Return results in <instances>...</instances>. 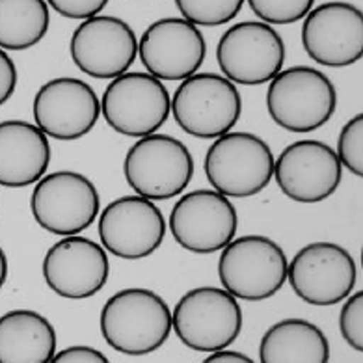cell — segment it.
Here are the masks:
<instances>
[{"label": "cell", "mask_w": 363, "mask_h": 363, "mask_svg": "<svg viewBox=\"0 0 363 363\" xmlns=\"http://www.w3.org/2000/svg\"><path fill=\"white\" fill-rule=\"evenodd\" d=\"M101 333L110 348L127 356L159 350L172 333V311L150 289L130 287L112 294L101 309Z\"/></svg>", "instance_id": "cell-1"}, {"label": "cell", "mask_w": 363, "mask_h": 363, "mask_svg": "<svg viewBox=\"0 0 363 363\" xmlns=\"http://www.w3.org/2000/svg\"><path fill=\"white\" fill-rule=\"evenodd\" d=\"M337 90L328 75L309 65L281 69L270 80L267 110L276 125L289 133H311L332 120Z\"/></svg>", "instance_id": "cell-2"}, {"label": "cell", "mask_w": 363, "mask_h": 363, "mask_svg": "<svg viewBox=\"0 0 363 363\" xmlns=\"http://www.w3.org/2000/svg\"><path fill=\"white\" fill-rule=\"evenodd\" d=\"M289 259L284 248L264 235H244L222 250L218 278L237 300L263 302L287 281Z\"/></svg>", "instance_id": "cell-3"}, {"label": "cell", "mask_w": 363, "mask_h": 363, "mask_svg": "<svg viewBox=\"0 0 363 363\" xmlns=\"http://www.w3.org/2000/svg\"><path fill=\"white\" fill-rule=\"evenodd\" d=\"M274 153L254 133H228L213 142L203 169L213 189L225 198H252L274 177Z\"/></svg>", "instance_id": "cell-4"}, {"label": "cell", "mask_w": 363, "mask_h": 363, "mask_svg": "<svg viewBox=\"0 0 363 363\" xmlns=\"http://www.w3.org/2000/svg\"><path fill=\"white\" fill-rule=\"evenodd\" d=\"M172 328L190 350L220 352L239 339L242 309L224 289L196 287L175 303Z\"/></svg>", "instance_id": "cell-5"}, {"label": "cell", "mask_w": 363, "mask_h": 363, "mask_svg": "<svg viewBox=\"0 0 363 363\" xmlns=\"http://www.w3.org/2000/svg\"><path fill=\"white\" fill-rule=\"evenodd\" d=\"M123 174L136 196L150 201L172 199L194 177V157L181 140L155 133L130 145Z\"/></svg>", "instance_id": "cell-6"}, {"label": "cell", "mask_w": 363, "mask_h": 363, "mask_svg": "<svg viewBox=\"0 0 363 363\" xmlns=\"http://www.w3.org/2000/svg\"><path fill=\"white\" fill-rule=\"evenodd\" d=\"M172 114L186 135L216 140L231 133L242 114L239 88L218 73L184 79L172 97Z\"/></svg>", "instance_id": "cell-7"}, {"label": "cell", "mask_w": 363, "mask_h": 363, "mask_svg": "<svg viewBox=\"0 0 363 363\" xmlns=\"http://www.w3.org/2000/svg\"><path fill=\"white\" fill-rule=\"evenodd\" d=\"M30 211L35 222L49 233L75 237L99 216V190L84 174L60 169L35 183Z\"/></svg>", "instance_id": "cell-8"}, {"label": "cell", "mask_w": 363, "mask_h": 363, "mask_svg": "<svg viewBox=\"0 0 363 363\" xmlns=\"http://www.w3.org/2000/svg\"><path fill=\"white\" fill-rule=\"evenodd\" d=\"M172 112L169 91L144 71H129L106 86L101 114L110 129L130 138L155 135Z\"/></svg>", "instance_id": "cell-9"}, {"label": "cell", "mask_w": 363, "mask_h": 363, "mask_svg": "<svg viewBox=\"0 0 363 363\" xmlns=\"http://www.w3.org/2000/svg\"><path fill=\"white\" fill-rule=\"evenodd\" d=\"M285 56L284 38L261 21L237 23L216 45L220 69L233 84L259 86L270 82L284 69Z\"/></svg>", "instance_id": "cell-10"}, {"label": "cell", "mask_w": 363, "mask_h": 363, "mask_svg": "<svg viewBox=\"0 0 363 363\" xmlns=\"http://www.w3.org/2000/svg\"><path fill=\"white\" fill-rule=\"evenodd\" d=\"M358 269L348 250L335 242H311L291 259L287 279L300 300L311 306H335L356 287Z\"/></svg>", "instance_id": "cell-11"}, {"label": "cell", "mask_w": 363, "mask_h": 363, "mask_svg": "<svg viewBox=\"0 0 363 363\" xmlns=\"http://www.w3.org/2000/svg\"><path fill=\"white\" fill-rule=\"evenodd\" d=\"M239 214L231 199L216 190L199 189L181 196L169 214V231L192 254H216L235 239Z\"/></svg>", "instance_id": "cell-12"}, {"label": "cell", "mask_w": 363, "mask_h": 363, "mask_svg": "<svg viewBox=\"0 0 363 363\" xmlns=\"http://www.w3.org/2000/svg\"><path fill=\"white\" fill-rule=\"evenodd\" d=\"M162 211L142 196H121L99 214V239L103 248L127 261L150 257L166 237Z\"/></svg>", "instance_id": "cell-13"}, {"label": "cell", "mask_w": 363, "mask_h": 363, "mask_svg": "<svg viewBox=\"0 0 363 363\" xmlns=\"http://www.w3.org/2000/svg\"><path fill=\"white\" fill-rule=\"evenodd\" d=\"M71 60L91 79L114 80L129 73L138 56V40L129 23L112 16L82 21L69 41Z\"/></svg>", "instance_id": "cell-14"}, {"label": "cell", "mask_w": 363, "mask_h": 363, "mask_svg": "<svg viewBox=\"0 0 363 363\" xmlns=\"http://www.w3.org/2000/svg\"><path fill=\"white\" fill-rule=\"evenodd\" d=\"M274 179L296 203H318L337 192L343 166L328 144L298 140L279 153L274 162Z\"/></svg>", "instance_id": "cell-15"}, {"label": "cell", "mask_w": 363, "mask_h": 363, "mask_svg": "<svg viewBox=\"0 0 363 363\" xmlns=\"http://www.w3.org/2000/svg\"><path fill=\"white\" fill-rule=\"evenodd\" d=\"M302 45L318 65L348 67L363 56V13L350 2H323L302 25Z\"/></svg>", "instance_id": "cell-16"}, {"label": "cell", "mask_w": 363, "mask_h": 363, "mask_svg": "<svg viewBox=\"0 0 363 363\" xmlns=\"http://www.w3.org/2000/svg\"><path fill=\"white\" fill-rule=\"evenodd\" d=\"M35 127L47 138L73 142L97 125L101 101L88 82L71 77L52 79L34 97Z\"/></svg>", "instance_id": "cell-17"}, {"label": "cell", "mask_w": 363, "mask_h": 363, "mask_svg": "<svg viewBox=\"0 0 363 363\" xmlns=\"http://www.w3.org/2000/svg\"><path fill=\"white\" fill-rule=\"evenodd\" d=\"M140 60L151 77L184 80L196 75L207 56V41L183 17H166L145 28L138 43Z\"/></svg>", "instance_id": "cell-18"}, {"label": "cell", "mask_w": 363, "mask_h": 363, "mask_svg": "<svg viewBox=\"0 0 363 363\" xmlns=\"http://www.w3.org/2000/svg\"><path fill=\"white\" fill-rule=\"evenodd\" d=\"M43 278L62 298H91L105 287L110 261L101 244L86 237H64L52 244L43 259Z\"/></svg>", "instance_id": "cell-19"}, {"label": "cell", "mask_w": 363, "mask_h": 363, "mask_svg": "<svg viewBox=\"0 0 363 363\" xmlns=\"http://www.w3.org/2000/svg\"><path fill=\"white\" fill-rule=\"evenodd\" d=\"M50 144L35 125L23 120L0 121V186L25 189L45 177Z\"/></svg>", "instance_id": "cell-20"}, {"label": "cell", "mask_w": 363, "mask_h": 363, "mask_svg": "<svg viewBox=\"0 0 363 363\" xmlns=\"http://www.w3.org/2000/svg\"><path fill=\"white\" fill-rule=\"evenodd\" d=\"M58 337L47 317L13 309L0 317V363H50Z\"/></svg>", "instance_id": "cell-21"}, {"label": "cell", "mask_w": 363, "mask_h": 363, "mask_svg": "<svg viewBox=\"0 0 363 363\" xmlns=\"http://www.w3.org/2000/svg\"><path fill=\"white\" fill-rule=\"evenodd\" d=\"M261 363H330V343L317 324L284 318L272 324L259 345Z\"/></svg>", "instance_id": "cell-22"}, {"label": "cell", "mask_w": 363, "mask_h": 363, "mask_svg": "<svg viewBox=\"0 0 363 363\" xmlns=\"http://www.w3.org/2000/svg\"><path fill=\"white\" fill-rule=\"evenodd\" d=\"M50 13L45 0H0V49L26 50L49 32Z\"/></svg>", "instance_id": "cell-23"}, {"label": "cell", "mask_w": 363, "mask_h": 363, "mask_svg": "<svg viewBox=\"0 0 363 363\" xmlns=\"http://www.w3.org/2000/svg\"><path fill=\"white\" fill-rule=\"evenodd\" d=\"M177 10L184 21L194 26H220L233 21L242 10V0H218V2H199V0H177Z\"/></svg>", "instance_id": "cell-24"}, {"label": "cell", "mask_w": 363, "mask_h": 363, "mask_svg": "<svg viewBox=\"0 0 363 363\" xmlns=\"http://www.w3.org/2000/svg\"><path fill=\"white\" fill-rule=\"evenodd\" d=\"M250 8L264 25H293L313 10V0H250Z\"/></svg>", "instance_id": "cell-25"}, {"label": "cell", "mask_w": 363, "mask_h": 363, "mask_svg": "<svg viewBox=\"0 0 363 363\" xmlns=\"http://www.w3.org/2000/svg\"><path fill=\"white\" fill-rule=\"evenodd\" d=\"M335 155L341 166L350 169L354 175L363 177V114H356L343 125Z\"/></svg>", "instance_id": "cell-26"}, {"label": "cell", "mask_w": 363, "mask_h": 363, "mask_svg": "<svg viewBox=\"0 0 363 363\" xmlns=\"http://www.w3.org/2000/svg\"><path fill=\"white\" fill-rule=\"evenodd\" d=\"M341 335L354 350L363 352V291L354 293L339 313Z\"/></svg>", "instance_id": "cell-27"}, {"label": "cell", "mask_w": 363, "mask_h": 363, "mask_svg": "<svg viewBox=\"0 0 363 363\" xmlns=\"http://www.w3.org/2000/svg\"><path fill=\"white\" fill-rule=\"evenodd\" d=\"M106 0H50L49 8L67 19H94L106 8Z\"/></svg>", "instance_id": "cell-28"}, {"label": "cell", "mask_w": 363, "mask_h": 363, "mask_svg": "<svg viewBox=\"0 0 363 363\" xmlns=\"http://www.w3.org/2000/svg\"><path fill=\"white\" fill-rule=\"evenodd\" d=\"M50 363H110V359L97 348L77 345V347L62 348L60 352L55 354Z\"/></svg>", "instance_id": "cell-29"}, {"label": "cell", "mask_w": 363, "mask_h": 363, "mask_svg": "<svg viewBox=\"0 0 363 363\" xmlns=\"http://www.w3.org/2000/svg\"><path fill=\"white\" fill-rule=\"evenodd\" d=\"M17 79L19 75L11 56L0 49V106L6 105L11 99V95L16 94Z\"/></svg>", "instance_id": "cell-30"}, {"label": "cell", "mask_w": 363, "mask_h": 363, "mask_svg": "<svg viewBox=\"0 0 363 363\" xmlns=\"http://www.w3.org/2000/svg\"><path fill=\"white\" fill-rule=\"evenodd\" d=\"M201 363H255L254 359L237 350H220V352H213L211 356L203 359Z\"/></svg>", "instance_id": "cell-31"}, {"label": "cell", "mask_w": 363, "mask_h": 363, "mask_svg": "<svg viewBox=\"0 0 363 363\" xmlns=\"http://www.w3.org/2000/svg\"><path fill=\"white\" fill-rule=\"evenodd\" d=\"M6 279H8V257H6L4 250L0 246V289L4 287Z\"/></svg>", "instance_id": "cell-32"}]
</instances>
